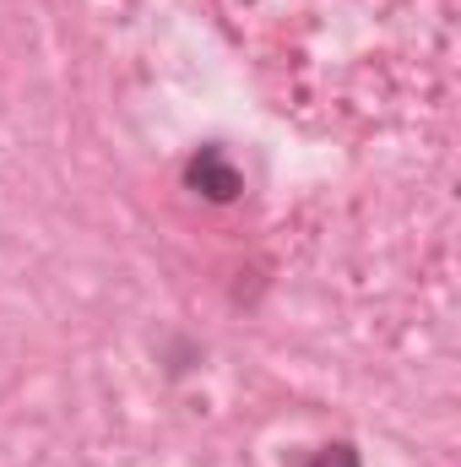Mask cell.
<instances>
[{"label": "cell", "instance_id": "7a4b0ae2", "mask_svg": "<svg viewBox=\"0 0 461 467\" xmlns=\"http://www.w3.org/2000/svg\"><path fill=\"white\" fill-rule=\"evenodd\" d=\"M310 467H358V451H353V446H321V451L310 457Z\"/></svg>", "mask_w": 461, "mask_h": 467}, {"label": "cell", "instance_id": "6da1fadb", "mask_svg": "<svg viewBox=\"0 0 461 467\" xmlns=\"http://www.w3.org/2000/svg\"><path fill=\"white\" fill-rule=\"evenodd\" d=\"M185 180H190L201 196H212V202H233V196H239V169H233L218 147H201V152L190 158Z\"/></svg>", "mask_w": 461, "mask_h": 467}]
</instances>
